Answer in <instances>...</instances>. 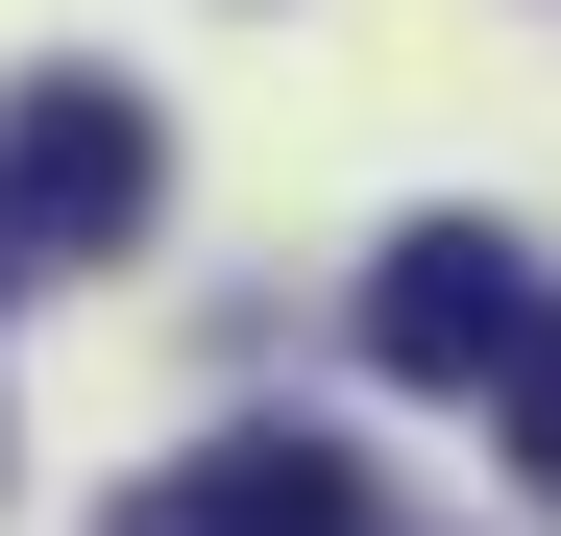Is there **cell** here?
I'll return each instance as SVG.
<instances>
[{
	"mask_svg": "<svg viewBox=\"0 0 561 536\" xmlns=\"http://www.w3.org/2000/svg\"><path fill=\"white\" fill-rule=\"evenodd\" d=\"M147 196H171V123L123 98V73H25V123H0V293L99 268Z\"/></svg>",
	"mask_w": 561,
	"mask_h": 536,
	"instance_id": "6da1fadb",
	"label": "cell"
},
{
	"mask_svg": "<svg viewBox=\"0 0 561 536\" xmlns=\"http://www.w3.org/2000/svg\"><path fill=\"white\" fill-rule=\"evenodd\" d=\"M489 439H513V464H537V512H561V293L513 317V366H489Z\"/></svg>",
	"mask_w": 561,
	"mask_h": 536,
	"instance_id": "277c9868",
	"label": "cell"
},
{
	"mask_svg": "<svg viewBox=\"0 0 561 536\" xmlns=\"http://www.w3.org/2000/svg\"><path fill=\"white\" fill-rule=\"evenodd\" d=\"M513 317H537V244H489V220H415L391 268H366V366L391 391H489Z\"/></svg>",
	"mask_w": 561,
	"mask_h": 536,
	"instance_id": "7a4b0ae2",
	"label": "cell"
},
{
	"mask_svg": "<svg viewBox=\"0 0 561 536\" xmlns=\"http://www.w3.org/2000/svg\"><path fill=\"white\" fill-rule=\"evenodd\" d=\"M99 536H366V464L268 415V439H196V464H147Z\"/></svg>",
	"mask_w": 561,
	"mask_h": 536,
	"instance_id": "3957f363",
	"label": "cell"
}]
</instances>
